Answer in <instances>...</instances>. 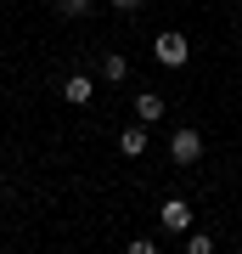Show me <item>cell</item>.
Listing matches in <instances>:
<instances>
[{"mask_svg":"<svg viewBox=\"0 0 242 254\" xmlns=\"http://www.w3.org/2000/svg\"><path fill=\"white\" fill-rule=\"evenodd\" d=\"M152 57H158L163 68H186V63H192V40L169 28V34H158V40H152Z\"/></svg>","mask_w":242,"mask_h":254,"instance_id":"cell-1","label":"cell"},{"mask_svg":"<svg viewBox=\"0 0 242 254\" xmlns=\"http://www.w3.org/2000/svg\"><path fill=\"white\" fill-rule=\"evenodd\" d=\"M158 226L169 232V237H186L192 232V203L186 198H163L158 203Z\"/></svg>","mask_w":242,"mask_h":254,"instance_id":"cell-2","label":"cell"},{"mask_svg":"<svg viewBox=\"0 0 242 254\" xmlns=\"http://www.w3.org/2000/svg\"><path fill=\"white\" fill-rule=\"evenodd\" d=\"M169 158L175 164H197L203 158V136L192 125H175V136H169Z\"/></svg>","mask_w":242,"mask_h":254,"instance_id":"cell-3","label":"cell"},{"mask_svg":"<svg viewBox=\"0 0 242 254\" xmlns=\"http://www.w3.org/2000/svg\"><path fill=\"white\" fill-rule=\"evenodd\" d=\"M146 147H152V136H146V125H141V119L118 130V153H124V158H146Z\"/></svg>","mask_w":242,"mask_h":254,"instance_id":"cell-4","label":"cell"},{"mask_svg":"<svg viewBox=\"0 0 242 254\" xmlns=\"http://www.w3.org/2000/svg\"><path fill=\"white\" fill-rule=\"evenodd\" d=\"M90 96H96V79L90 73H68L62 79V102L68 108H90Z\"/></svg>","mask_w":242,"mask_h":254,"instance_id":"cell-5","label":"cell"},{"mask_svg":"<svg viewBox=\"0 0 242 254\" xmlns=\"http://www.w3.org/2000/svg\"><path fill=\"white\" fill-rule=\"evenodd\" d=\"M96 73H101L107 85H124V79H130V57H124V51H107V57L96 63Z\"/></svg>","mask_w":242,"mask_h":254,"instance_id":"cell-6","label":"cell"},{"mask_svg":"<svg viewBox=\"0 0 242 254\" xmlns=\"http://www.w3.org/2000/svg\"><path fill=\"white\" fill-rule=\"evenodd\" d=\"M135 119H141V125H158L163 119V96L158 91H135Z\"/></svg>","mask_w":242,"mask_h":254,"instance_id":"cell-7","label":"cell"},{"mask_svg":"<svg viewBox=\"0 0 242 254\" xmlns=\"http://www.w3.org/2000/svg\"><path fill=\"white\" fill-rule=\"evenodd\" d=\"M51 11H56V17H68V23H79V17L96 11V0H51Z\"/></svg>","mask_w":242,"mask_h":254,"instance_id":"cell-8","label":"cell"},{"mask_svg":"<svg viewBox=\"0 0 242 254\" xmlns=\"http://www.w3.org/2000/svg\"><path fill=\"white\" fill-rule=\"evenodd\" d=\"M180 243H186V254H208V249H214V237H208V232H186Z\"/></svg>","mask_w":242,"mask_h":254,"instance_id":"cell-9","label":"cell"},{"mask_svg":"<svg viewBox=\"0 0 242 254\" xmlns=\"http://www.w3.org/2000/svg\"><path fill=\"white\" fill-rule=\"evenodd\" d=\"M130 254H158V237H130Z\"/></svg>","mask_w":242,"mask_h":254,"instance_id":"cell-10","label":"cell"},{"mask_svg":"<svg viewBox=\"0 0 242 254\" xmlns=\"http://www.w3.org/2000/svg\"><path fill=\"white\" fill-rule=\"evenodd\" d=\"M107 6H113V11H124V17H135V11L146 6V0H107Z\"/></svg>","mask_w":242,"mask_h":254,"instance_id":"cell-11","label":"cell"},{"mask_svg":"<svg viewBox=\"0 0 242 254\" xmlns=\"http://www.w3.org/2000/svg\"><path fill=\"white\" fill-rule=\"evenodd\" d=\"M231 6H242V0H231Z\"/></svg>","mask_w":242,"mask_h":254,"instance_id":"cell-12","label":"cell"}]
</instances>
